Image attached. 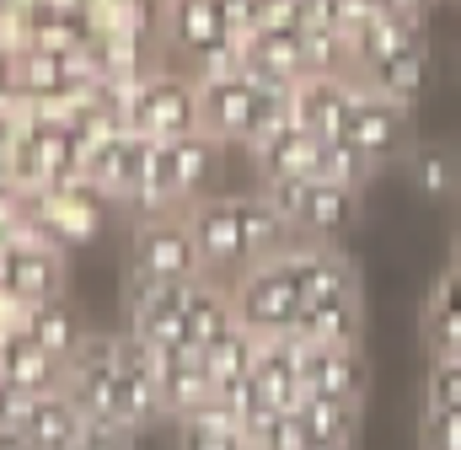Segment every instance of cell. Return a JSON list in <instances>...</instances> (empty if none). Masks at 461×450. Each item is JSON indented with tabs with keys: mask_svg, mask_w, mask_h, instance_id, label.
<instances>
[{
	"mask_svg": "<svg viewBox=\"0 0 461 450\" xmlns=\"http://www.w3.org/2000/svg\"><path fill=\"white\" fill-rule=\"evenodd\" d=\"M188 225H194V241L204 252V274L210 279H241L252 263L263 257H279L290 252L301 236L295 225L285 220L263 194H204L188 204Z\"/></svg>",
	"mask_w": 461,
	"mask_h": 450,
	"instance_id": "6da1fadb",
	"label": "cell"
},
{
	"mask_svg": "<svg viewBox=\"0 0 461 450\" xmlns=\"http://www.w3.org/2000/svg\"><path fill=\"white\" fill-rule=\"evenodd\" d=\"M129 295V333L145 338L156 354L188 348L183 311H188V284H150V279H123Z\"/></svg>",
	"mask_w": 461,
	"mask_h": 450,
	"instance_id": "9c48e42d",
	"label": "cell"
},
{
	"mask_svg": "<svg viewBox=\"0 0 461 450\" xmlns=\"http://www.w3.org/2000/svg\"><path fill=\"white\" fill-rule=\"evenodd\" d=\"M70 450H134V429L129 424H108V418H86L81 440Z\"/></svg>",
	"mask_w": 461,
	"mask_h": 450,
	"instance_id": "d590c367",
	"label": "cell"
},
{
	"mask_svg": "<svg viewBox=\"0 0 461 450\" xmlns=\"http://www.w3.org/2000/svg\"><path fill=\"white\" fill-rule=\"evenodd\" d=\"M86 418L118 424V338L86 333L81 348L65 359V386H59Z\"/></svg>",
	"mask_w": 461,
	"mask_h": 450,
	"instance_id": "52a82bcc",
	"label": "cell"
},
{
	"mask_svg": "<svg viewBox=\"0 0 461 450\" xmlns=\"http://www.w3.org/2000/svg\"><path fill=\"white\" fill-rule=\"evenodd\" d=\"M295 413H301V429H306V450H354V435H359V402L306 397Z\"/></svg>",
	"mask_w": 461,
	"mask_h": 450,
	"instance_id": "603a6c76",
	"label": "cell"
},
{
	"mask_svg": "<svg viewBox=\"0 0 461 450\" xmlns=\"http://www.w3.org/2000/svg\"><path fill=\"white\" fill-rule=\"evenodd\" d=\"M236 328V301H230V284L226 279H194L188 284V311H183V333H188V348H210L221 333Z\"/></svg>",
	"mask_w": 461,
	"mask_h": 450,
	"instance_id": "44dd1931",
	"label": "cell"
},
{
	"mask_svg": "<svg viewBox=\"0 0 461 450\" xmlns=\"http://www.w3.org/2000/svg\"><path fill=\"white\" fill-rule=\"evenodd\" d=\"M456 257H461V247H456Z\"/></svg>",
	"mask_w": 461,
	"mask_h": 450,
	"instance_id": "ab89813d",
	"label": "cell"
},
{
	"mask_svg": "<svg viewBox=\"0 0 461 450\" xmlns=\"http://www.w3.org/2000/svg\"><path fill=\"white\" fill-rule=\"evenodd\" d=\"M215 161H221V140L204 134V129L177 134V140H150L145 183H140V194L123 204L129 220L172 215V210H188L194 199H204L210 183H215Z\"/></svg>",
	"mask_w": 461,
	"mask_h": 450,
	"instance_id": "7a4b0ae2",
	"label": "cell"
},
{
	"mask_svg": "<svg viewBox=\"0 0 461 450\" xmlns=\"http://www.w3.org/2000/svg\"><path fill=\"white\" fill-rule=\"evenodd\" d=\"M81 429H86V413H81L65 392H43L22 435L32 440V450H70L81 440Z\"/></svg>",
	"mask_w": 461,
	"mask_h": 450,
	"instance_id": "cb8c5ba5",
	"label": "cell"
},
{
	"mask_svg": "<svg viewBox=\"0 0 461 450\" xmlns=\"http://www.w3.org/2000/svg\"><path fill=\"white\" fill-rule=\"evenodd\" d=\"M252 381L263 392L268 408H301L306 402V375H301V343L285 338H263L258 343V364H252Z\"/></svg>",
	"mask_w": 461,
	"mask_h": 450,
	"instance_id": "d6986e66",
	"label": "cell"
},
{
	"mask_svg": "<svg viewBox=\"0 0 461 450\" xmlns=\"http://www.w3.org/2000/svg\"><path fill=\"white\" fill-rule=\"evenodd\" d=\"M230 38V11L226 0H167V16H161V54L172 65H194L204 49L226 43Z\"/></svg>",
	"mask_w": 461,
	"mask_h": 450,
	"instance_id": "8fae6325",
	"label": "cell"
},
{
	"mask_svg": "<svg viewBox=\"0 0 461 450\" xmlns=\"http://www.w3.org/2000/svg\"><path fill=\"white\" fill-rule=\"evenodd\" d=\"M435 0H381V11H392V16H408V22H424V11H429Z\"/></svg>",
	"mask_w": 461,
	"mask_h": 450,
	"instance_id": "8d00e7d4",
	"label": "cell"
},
{
	"mask_svg": "<svg viewBox=\"0 0 461 450\" xmlns=\"http://www.w3.org/2000/svg\"><path fill=\"white\" fill-rule=\"evenodd\" d=\"M241 440H247L241 435V418L230 413V402H221V397L210 408L177 418V450H236Z\"/></svg>",
	"mask_w": 461,
	"mask_h": 450,
	"instance_id": "4316f807",
	"label": "cell"
},
{
	"mask_svg": "<svg viewBox=\"0 0 461 450\" xmlns=\"http://www.w3.org/2000/svg\"><path fill=\"white\" fill-rule=\"evenodd\" d=\"M22 204H27L32 236H38L43 247H59V252L92 241V236L108 225V215H113V199H108L92 177L49 183V188H38V194H22Z\"/></svg>",
	"mask_w": 461,
	"mask_h": 450,
	"instance_id": "277c9868",
	"label": "cell"
},
{
	"mask_svg": "<svg viewBox=\"0 0 461 450\" xmlns=\"http://www.w3.org/2000/svg\"><path fill=\"white\" fill-rule=\"evenodd\" d=\"M0 450H32V440L22 429H0Z\"/></svg>",
	"mask_w": 461,
	"mask_h": 450,
	"instance_id": "74e56055",
	"label": "cell"
},
{
	"mask_svg": "<svg viewBox=\"0 0 461 450\" xmlns=\"http://www.w3.org/2000/svg\"><path fill=\"white\" fill-rule=\"evenodd\" d=\"M167 402H161V354L134 333H118V424H129L134 435L161 424Z\"/></svg>",
	"mask_w": 461,
	"mask_h": 450,
	"instance_id": "ba28073f",
	"label": "cell"
},
{
	"mask_svg": "<svg viewBox=\"0 0 461 450\" xmlns=\"http://www.w3.org/2000/svg\"><path fill=\"white\" fill-rule=\"evenodd\" d=\"M129 279H150V284H194V279H204V252L194 241L188 210L134 220V236H129Z\"/></svg>",
	"mask_w": 461,
	"mask_h": 450,
	"instance_id": "5b68a950",
	"label": "cell"
},
{
	"mask_svg": "<svg viewBox=\"0 0 461 450\" xmlns=\"http://www.w3.org/2000/svg\"><path fill=\"white\" fill-rule=\"evenodd\" d=\"M32 408H38V392H32V386L0 381V429H27Z\"/></svg>",
	"mask_w": 461,
	"mask_h": 450,
	"instance_id": "e575fe53",
	"label": "cell"
},
{
	"mask_svg": "<svg viewBox=\"0 0 461 450\" xmlns=\"http://www.w3.org/2000/svg\"><path fill=\"white\" fill-rule=\"evenodd\" d=\"M424 408H461V354H429Z\"/></svg>",
	"mask_w": 461,
	"mask_h": 450,
	"instance_id": "1f68e13d",
	"label": "cell"
},
{
	"mask_svg": "<svg viewBox=\"0 0 461 450\" xmlns=\"http://www.w3.org/2000/svg\"><path fill=\"white\" fill-rule=\"evenodd\" d=\"M301 375H306V397H328V402H365L370 386L359 343H301Z\"/></svg>",
	"mask_w": 461,
	"mask_h": 450,
	"instance_id": "4fadbf2b",
	"label": "cell"
},
{
	"mask_svg": "<svg viewBox=\"0 0 461 450\" xmlns=\"http://www.w3.org/2000/svg\"><path fill=\"white\" fill-rule=\"evenodd\" d=\"M317 150H322V134L301 129L295 118H290L285 129L263 134L258 145H247V156H252V166H258V183H263V177H312Z\"/></svg>",
	"mask_w": 461,
	"mask_h": 450,
	"instance_id": "ffe728a7",
	"label": "cell"
},
{
	"mask_svg": "<svg viewBox=\"0 0 461 450\" xmlns=\"http://www.w3.org/2000/svg\"><path fill=\"white\" fill-rule=\"evenodd\" d=\"M258 343H263V338L247 333V328L236 322L230 333H221L210 348H204V359H210V375H215V386H221V392L241 386V381L252 375V364H258Z\"/></svg>",
	"mask_w": 461,
	"mask_h": 450,
	"instance_id": "f1b7e54d",
	"label": "cell"
},
{
	"mask_svg": "<svg viewBox=\"0 0 461 450\" xmlns=\"http://www.w3.org/2000/svg\"><path fill=\"white\" fill-rule=\"evenodd\" d=\"M295 290H301V306H317V301H359V274L339 252V241H295L290 252H279Z\"/></svg>",
	"mask_w": 461,
	"mask_h": 450,
	"instance_id": "30bf717a",
	"label": "cell"
},
{
	"mask_svg": "<svg viewBox=\"0 0 461 450\" xmlns=\"http://www.w3.org/2000/svg\"><path fill=\"white\" fill-rule=\"evenodd\" d=\"M258 92H263V86H258L247 70L199 81V129L215 134L221 145H247L252 112H258Z\"/></svg>",
	"mask_w": 461,
	"mask_h": 450,
	"instance_id": "5bb4252c",
	"label": "cell"
},
{
	"mask_svg": "<svg viewBox=\"0 0 461 450\" xmlns=\"http://www.w3.org/2000/svg\"><path fill=\"white\" fill-rule=\"evenodd\" d=\"M424 76H429V43H424V32L413 38V43H402L392 59H381L375 70H365L359 81L370 86V92H381V97H392V103H408L413 108V97L424 92Z\"/></svg>",
	"mask_w": 461,
	"mask_h": 450,
	"instance_id": "7402d4cb",
	"label": "cell"
},
{
	"mask_svg": "<svg viewBox=\"0 0 461 450\" xmlns=\"http://www.w3.org/2000/svg\"><path fill=\"white\" fill-rule=\"evenodd\" d=\"M381 166L348 140V134H333V140H322V150H317V166H312V177H322V183H339V188H365L370 177H375Z\"/></svg>",
	"mask_w": 461,
	"mask_h": 450,
	"instance_id": "f546056e",
	"label": "cell"
},
{
	"mask_svg": "<svg viewBox=\"0 0 461 450\" xmlns=\"http://www.w3.org/2000/svg\"><path fill=\"white\" fill-rule=\"evenodd\" d=\"M359 301H317V306H301L290 338L301 343H359Z\"/></svg>",
	"mask_w": 461,
	"mask_h": 450,
	"instance_id": "83f0119b",
	"label": "cell"
},
{
	"mask_svg": "<svg viewBox=\"0 0 461 450\" xmlns=\"http://www.w3.org/2000/svg\"><path fill=\"white\" fill-rule=\"evenodd\" d=\"M359 92H365L359 76H301V81L290 86V112H295L301 129L333 140V134H344Z\"/></svg>",
	"mask_w": 461,
	"mask_h": 450,
	"instance_id": "9a60e30c",
	"label": "cell"
},
{
	"mask_svg": "<svg viewBox=\"0 0 461 450\" xmlns=\"http://www.w3.org/2000/svg\"><path fill=\"white\" fill-rule=\"evenodd\" d=\"M344 134L375 161V166H386V161H397V156H408V140H413V118H408V103H392V97H381V92H359V103L348 112Z\"/></svg>",
	"mask_w": 461,
	"mask_h": 450,
	"instance_id": "7c38bea8",
	"label": "cell"
},
{
	"mask_svg": "<svg viewBox=\"0 0 461 450\" xmlns=\"http://www.w3.org/2000/svg\"><path fill=\"white\" fill-rule=\"evenodd\" d=\"M419 446L424 450H461V408H424Z\"/></svg>",
	"mask_w": 461,
	"mask_h": 450,
	"instance_id": "d6a6232c",
	"label": "cell"
},
{
	"mask_svg": "<svg viewBox=\"0 0 461 450\" xmlns=\"http://www.w3.org/2000/svg\"><path fill=\"white\" fill-rule=\"evenodd\" d=\"M145 166H150V140H145V134H134V129L113 134L108 145H97V150L86 156V177L113 199V210H123V204L140 194Z\"/></svg>",
	"mask_w": 461,
	"mask_h": 450,
	"instance_id": "2e32d148",
	"label": "cell"
},
{
	"mask_svg": "<svg viewBox=\"0 0 461 450\" xmlns=\"http://www.w3.org/2000/svg\"><path fill=\"white\" fill-rule=\"evenodd\" d=\"M236 450H258V446H252V440H241V446H236Z\"/></svg>",
	"mask_w": 461,
	"mask_h": 450,
	"instance_id": "f35d334b",
	"label": "cell"
},
{
	"mask_svg": "<svg viewBox=\"0 0 461 450\" xmlns=\"http://www.w3.org/2000/svg\"><path fill=\"white\" fill-rule=\"evenodd\" d=\"M221 397L215 375H210V359L199 348H177V354H161V402H167V418H188L199 408H210Z\"/></svg>",
	"mask_w": 461,
	"mask_h": 450,
	"instance_id": "ac0fdd59",
	"label": "cell"
},
{
	"mask_svg": "<svg viewBox=\"0 0 461 450\" xmlns=\"http://www.w3.org/2000/svg\"><path fill=\"white\" fill-rule=\"evenodd\" d=\"M230 301H236V322L258 338H285L301 317V290L285 257H263L241 279H230Z\"/></svg>",
	"mask_w": 461,
	"mask_h": 450,
	"instance_id": "8992f818",
	"label": "cell"
},
{
	"mask_svg": "<svg viewBox=\"0 0 461 450\" xmlns=\"http://www.w3.org/2000/svg\"><path fill=\"white\" fill-rule=\"evenodd\" d=\"M27 338H38L49 354L70 359V354L81 348V338H86V322H81V311H76L65 295H49V301L27 306Z\"/></svg>",
	"mask_w": 461,
	"mask_h": 450,
	"instance_id": "d4e9b609",
	"label": "cell"
},
{
	"mask_svg": "<svg viewBox=\"0 0 461 450\" xmlns=\"http://www.w3.org/2000/svg\"><path fill=\"white\" fill-rule=\"evenodd\" d=\"M258 194L295 225L301 241H339L359 220V188H339L322 177H263Z\"/></svg>",
	"mask_w": 461,
	"mask_h": 450,
	"instance_id": "3957f363",
	"label": "cell"
},
{
	"mask_svg": "<svg viewBox=\"0 0 461 450\" xmlns=\"http://www.w3.org/2000/svg\"><path fill=\"white\" fill-rule=\"evenodd\" d=\"M424 32V22H408V16H392V11H375L359 32H354V76L375 70L381 59H392L402 43H413Z\"/></svg>",
	"mask_w": 461,
	"mask_h": 450,
	"instance_id": "484cf974",
	"label": "cell"
},
{
	"mask_svg": "<svg viewBox=\"0 0 461 450\" xmlns=\"http://www.w3.org/2000/svg\"><path fill=\"white\" fill-rule=\"evenodd\" d=\"M424 322H461V257L435 279L429 306H424Z\"/></svg>",
	"mask_w": 461,
	"mask_h": 450,
	"instance_id": "836d02e7",
	"label": "cell"
},
{
	"mask_svg": "<svg viewBox=\"0 0 461 450\" xmlns=\"http://www.w3.org/2000/svg\"><path fill=\"white\" fill-rule=\"evenodd\" d=\"M0 284H11L27 306H38L49 295H65V252L43 247V241L0 247Z\"/></svg>",
	"mask_w": 461,
	"mask_h": 450,
	"instance_id": "e0dca14e",
	"label": "cell"
},
{
	"mask_svg": "<svg viewBox=\"0 0 461 450\" xmlns=\"http://www.w3.org/2000/svg\"><path fill=\"white\" fill-rule=\"evenodd\" d=\"M408 177L424 199H451L461 188V172H456V156L440 150V145H408Z\"/></svg>",
	"mask_w": 461,
	"mask_h": 450,
	"instance_id": "4dcf8cb0",
	"label": "cell"
}]
</instances>
